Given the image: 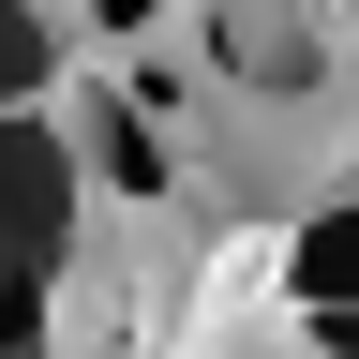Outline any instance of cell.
I'll return each instance as SVG.
<instances>
[{"mask_svg":"<svg viewBox=\"0 0 359 359\" xmlns=\"http://www.w3.org/2000/svg\"><path fill=\"white\" fill-rule=\"evenodd\" d=\"M45 75V15H15V0H0V90H30Z\"/></svg>","mask_w":359,"mask_h":359,"instance_id":"4","label":"cell"},{"mask_svg":"<svg viewBox=\"0 0 359 359\" xmlns=\"http://www.w3.org/2000/svg\"><path fill=\"white\" fill-rule=\"evenodd\" d=\"M75 224V165L0 120V359H45V255Z\"/></svg>","mask_w":359,"mask_h":359,"instance_id":"1","label":"cell"},{"mask_svg":"<svg viewBox=\"0 0 359 359\" xmlns=\"http://www.w3.org/2000/svg\"><path fill=\"white\" fill-rule=\"evenodd\" d=\"M299 299H314V314H330V330L359 344V210H344V224H314V240H299Z\"/></svg>","mask_w":359,"mask_h":359,"instance_id":"3","label":"cell"},{"mask_svg":"<svg viewBox=\"0 0 359 359\" xmlns=\"http://www.w3.org/2000/svg\"><path fill=\"white\" fill-rule=\"evenodd\" d=\"M210 30L240 45L255 90H314V60H330V45H314V15H210Z\"/></svg>","mask_w":359,"mask_h":359,"instance_id":"2","label":"cell"}]
</instances>
